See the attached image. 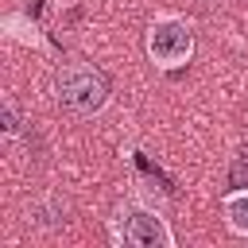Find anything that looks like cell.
I'll return each mask as SVG.
<instances>
[{"label": "cell", "instance_id": "obj_1", "mask_svg": "<svg viewBox=\"0 0 248 248\" xmlns=\"http://www.w3.org/2000/svg\"><path fill=\"white\" fill-rule=\"evenodd\" d=\"M54 97L74 116H101L108 108V101H112V89H108L105 74L93 62L70 58V62H62L54 70Z\"/></svg>", "mask_w": 248, "mask_h": 248}, {"label": "cell", "instance_id": "obj_2", "mask_svg": "<svg viewBox=\"0 0 248 248\" xmlns=\"http://www.w3.org/2000/svg\"><path fill=\"white\" fill-rule=\"evenodd\" d=\"M112 244H132V248H174V229L155 205L140 202H120L108 217Z\"/></svg>", "mask_w": 248, "mask_h": 248}, {"label": "cell", "instance_id": "obj_3", "mask_svg": "<svg viewBox=\"0 0 248 248\" xmlns=\"http://www.w3.org/2000/svg\"><path fill=\"white\" fill-rule=\"evenodd\" d=\"M147 58L159 66V70H182L190 58H194V23L186 16H174V12H159L151 23H147Z\"/></svg>", "mask_w": 248, "mask_h": 248}, {"label": "cell", "instance_id": "obj_4", "mask_svg": "<svg viewBox=\"0 0 248 248\" xmlns=\"http://www.w3.org/2000/svg\"><path fill=\"white\" fill-rule=\"evenodd\" d=\"M31 221H35L39 229H46V232L62 229V225L70 221V205H66V198H58V194L39 198V202L31 205Z\"/></svg>", "mask_w": 248, "mask_h": 248}, {"label": "cell", "instance_id": "obj_5", "mask_svg": "<svg viewBox=\"0 0 248 248\" xmlns=\"http://www.w3.org/2000/svg\"><path fill=\"white\" fill-rule=\"evenodd\" d=\"M221 217H225L229 232H236V236H248V186H240V190H229V194L221 198Z\"/></svg>", "mask_w": 248, "mask_h": 248}, {"label": "cell", "instance_id": "obj_6", "mask_svg": "<svg viewBox=\"0 0 248 248\" xmlns=\"http://www.w3.org/2000/svg\"><path fill=\"white\" fill-rule=\"evenodd\" d=\"M0 132H4V140H16V136L23 132V116H19L16 97H12V93H4V97H0Z\"/></svg>", "mask_w": 248, "mask_h": 248}, {"label": "cell", "instance_id": "obj_7", "mask_svg": "<svg viewBox=\"0 0 248 248\" xmlns=\"http://www.w3.org/2000/svg\"><path fill=\"white\" fill-rule=\"evenodd\" d=\"M244 4H248V0H244Z\"/></svg>", "mask_w": 248, "mask_h": 248}]
</instances>
